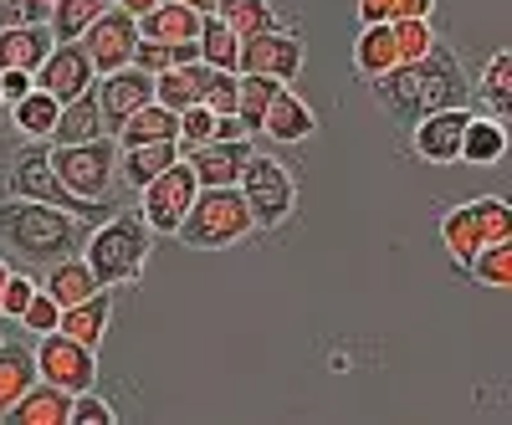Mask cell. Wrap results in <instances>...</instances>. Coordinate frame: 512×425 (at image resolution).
Segmentation results:
<instances>
[{"mask_svg":"<svg viewBox=\"0 0 512 425\" xmlns=\"http://www.w3.org/2000/svg\"><path fill=\"white\" fill-rule=\"evenodd\" d=\"M180 6H190V11H200V16H210V11H216V0H180Z\"/></svg>","mask_w":512,"mask_h":425,"instance_id":"obj_48","label":"cell"},{"mask_svg":"<svg viewBox=\"0 0 512 425\" xmlns=\"http://www.w3.org/2000/svg\"><path fill=\"white\" fill-rule=\"evenodd\" d=\"M113 6H118V11H128V16H144V11H154V6H159V0H113Z\"/></svg>","mask_w":512,"mask_h":425,"instance_id":"obj_47","label":"cell"},{"mask_svg":"<svg viewBox=\"0 0 512 425\" xmlns=\"http://www.w3.org/2000/svg\"><path fill=\"white\" fill-rule=\"evenodd\" d=\"M118 415H113V405L98 395V385L93 390H82V395H72V415H67V425H113Z\"/></svg>","mask_w":512,"mask_h":425,"instance_id":"obj_42","label":"cell"},{"mask_svg":"<svg viewBox=\"0 0 512 425\" xmlns=\"http://www.w3.org/2000/svg\"><path fill=\"white\" fill-rule=\"evenodd\" d=\"M72 415V395L47 385V379H36V385L6 410V425H67Z\"/></svg>","mask_w":512,"mask_h":425,"instance_id":"obj_18","label":"cell"},{"mask_svg":"<svg viewBox=\"0 0 512 425\" xmlns=\"http://www.w3.org/2000/svg\"><path fill=\"white\" fill-rule=\"evenodd\" d=\"M466 118H472V108H436L410 123V149L415 159L425 164H456L461 159V129Z\"/></svg>","mask_w":512,"mask_h":425,"instance_id":"obj_14","label":"cell"},{"mask_svg":"<svg viewBox=\"0 0 512 425\" xmlns=\"http://www.w3.org/2000/svg\"><path fill=\"white\" fill-rule=\"evenodd\" d=\"M52 31L47 26H11V31H0V72L6 67H26V72H36L41 67V57L52 52Z\"/></svg>","mask_w":512,"mask_h":425,"instance_id":"obj_24","label":"cell"},{"mask_svg":"<svg viewBox=\"0 0 512 425\" xmlns=\"http://www.w3.org/2000/svg\"><path fill=\"white\" fill-rule=\"evenodd\" d=\"M57 118H62V103L52 93H41V88H31L26 98L11 103V123H16V134H26V139H52Z\"/></svg>","mask_w":512,"mask_h":425,"instance_id":"obj_31","label":"cell"},{"mask_svg":"<svg viewBox=\"0 0 512 425\" xmlns=\"http://www.w3.org/2000/svg\"><path fill=\"white\" fill-rule=\"evenodd\" d=\"M277 88H287V82L262 77V72H236V118H241V129H246L251 139L262 134V113H267V103L277 98Z\"/></svg>","mask_w":512,"mask_h":425,"instance_id":"obj_26","label":"cell"},{"mask_svg":"<svg viewBox=\"0 0 512 425\" xmlns=\"http://www.w3.org/2000/svg\"><path fill=\"white\" fill-rule=\"evenodd\" d=\"M36 287H41V282H36L31 272H11V277H6V292H0V318H21V308L31 303Z\"/></svg>","mask_w":512,"mask_h":425,"instance_id":"obj_45","label":"cell"},{"mask_svg":"<svg viewBox=\"0 0 512 425\" xmlns=\"http://www.w3.org/2000/svg\"><path fill=\"white\" fill-rule=\"evenodd\" d=\"M236 72H262V77H277V82H292L303 72V41L292 31H262V36H246L241 41V57H236Z\"/></svg>","mask_w":512,"mask_h":425,"instance_id":"obj_12","label":"cell"},{"mask_svg":"<svg viewBox=\"0 0 512 425\" xmlns=\"http://www.w3.org/2000/svg\"><path fill=\"white\" fill-rule=\"evenodd\" d=\"M108 323H113V292H108V287H98L93 297H82V303L62 308L57 333H67V338H77V344L98 349V344H103V333H108Z\"/></svg>","mask_w":512,"mask_h":425,"instance_id":"obj_17","label":"cell"},{"mask_svg":"<svg viewBox=\"0 0 512 425\" xmlns=\"http://www.w3.org/2000/svg\"><path fill=\"white\" fill-rule=\"evenodd\" d=\"M195 52H200V62L205 67H221V72H236V57H241V36L210 11V16H200V36H195Z\"/></svg>","mask_w":512,"mask_h":425,"instance_id":"obj_30","label":"cell"},{"mask_svg":"<svg viewBox=\"0 0 512 425\" xmlns=\"http://www.w3.org/2000/svg\"><path fill=\"white\" fill-rule=\"evenodd\" d=\"M461 277H472V282H482V287H512V241H487L482 251L466 267H456Z\"/></svg>","mask_w":512,"mask_h":425,"instance_id":"obj_36","label":"cell"},{"mask_svg":"<svg viewBox=\"0 0 512 425\" xmlns=\"http://www.w3.org/2000/svg\"><path fill=\"white\" fill-rule=\"evenodd\" d=\"M31 77H36V88L52 93L57 103H72L82 93H93V82H98L88 52H82V41H52V52L41 57V67Z\"/></svg>","mask_w":512,"mask_h":425,"instance_id":"obj_11","label":"cell"},{"mask_svg":"<svg viewBox=\"0 0 512 425\" xmlns=\"http://www.w3.org/2000/svg\"><path fill=\"white\" fill-rule=\"evenodd\" d=\"M41 292H52L62 308H72V303H82V297L98 292V277H93V267L72 251V257H57V262L41 267Z\"/></svg>","mask_w":512,"mask_h":425,"instance_id":"obj_20","label":"cell"},{"mask_svg":"<svg viewBox=\"0 0 512 425\" xmlns=\"http://www.w3.org/2000/svg\"><path fill=\"white\" fill-rule=\"evenodd\" d=\"M251 231H256L251 210H246L236 185H200L175 236L190 251H226V246H241Z\"/></svg>","mask_w":512,"mask_h":425,"instance_id":"obj_4","label":"cell"},{"mask_svg":"<svg viewBox=\"0 0 512 425\" xmlns=\"http://www.w3.org/2000/svg\"><path fill=\"white\" fill-rule=\"evenodd\" d=\"M507 154V123L502 118H466V129H461V159L466 164H502Z\"/></svg>","mask_w":512,"mask_h":425,"instance_id":"obj_25","label":"cell"},{"mask_svg":"<svg viewBox=\"0 0 512 425\" xmlns=\"http://www.w3.org/2000/svg\"><path fill=\"white\" fill-rule=\"evenodd\" d=\"M36 385V354L31 344H6L0 338V420H6V410Z\"/></svg>","mask_w":512,"mask_h":425,"instance_id":"obj_23","label":"cell"},{"mask_svg":"<svg viewBox=\"0 0 512 425\" xmlns=\"http://www.w3.org/2000/svg\"><path fill=\"white\" fill-rule=\"evenodd\" d=\"M369 98L379 103V113H390L400 129H410L415 118L436 113V108H466L472 103V77H466L461 57L436 41L425 57L400 62L384 77H369Z\"/></svg>","mask_w":512,"mask_h":425,"instance_id":"obj_1","label":"cell"},{"mask_svg":"<svg viewBox=\"0 0 512 425\" xmlns=\"http://www.w3.org/2000/svg\"><path fill=\"white\" fill-rule=\"evenodd\" d=\"M216 16L246 41V36H262V31H277L282 16L272 11V0H216Z\"/></svg>","mask_w":512,"mask_h":425,"instance_id":"obj_34","label":"cell"},{"mask_svg":"<svg viewBox=\"0 0 512 425\" xmlns=\"http://www.w3.org/2000/svg\"><path fill=\"white\" fill-rule=\"evenodd\" d=\"M77 41H82V52H88V62H93L98 77L103 72H118V67H128V57H134V47H139V16L108 6Z\"/></svg>","mask_w":512,"mask_h":425,"instance_id":"obj_10","label":"cell"},{"mask_svg":"<svg viewBox=\"0 0 512 425\" xmlns=\"http://www.w3.org/2000/svg\"><path fill=\"white\" fill-rule=\"evenodd\" d=\"M6 277H11V262H6V257H0V292H6Z\"/></svg>","mask_w":512,"mask_h":425,"instance_id":"obj_49","label":"cell"},{"mask_svg":"<svg viewBox=\"0 0 512 425\" xmlns=\"http://www.w3.org/2000/svg\"><path fill=\"white\" fill-rule=\"evenodd\" d=\"M246 159H251V139H205L185 149V164L195 169L200 185H236Z\"/></svg>","mask_w":512,"mask_h":425,"instance_id":"obj_15","label":"cell"},{"mask_svg":"<svg viewBox=\"0 0 512 425\" xmlns=\"http://www.w3.org/2000/svg\"><path fill=\"white\" fill-rule=\"evenodd\" d=\"M441 246L451 251L456 267H466V262H472L477 251L487 246V241H482V226H477V216H472V200H466V205H451L446 216H441Z\"/></svg>","mask_w":512,"mask_h":425,"instance_id":"obj_28","label":"cell"},{"mask_svg":"<svg viewBox=\"0 0 512 425\" xmlns=\"http://www.w3.org/2000/svg\"><path fill=\"white\" fill-rule=\"evenodd\" d=\"M390 67H400V57H395V36H390V21H374V26H364V31H359V41H354V72L369 82V77H384Z\"/></svg>","mask_w":512,"mask_h":425,"instance_id":"obj_27","label":"cell"},{"mask_svg":"<svg viewBox=\"0 0 512 425\" xmlns=\"http://www.w3.org/2000/svg\"><path fill=\"white\" fill-rule=\"evenodd\" d=\"M139 36L164 41V47H180V41H195V36H200V11L180 6V0H159L154 11H144V16H139Z\"/></svg>","mask_w":512,"mask_h":425,"instance_id":"obj_21","label":"cell"},{"mask_svg":"<svg viewBox=\"0 0 512 425\" xmlns=\"http://www.w3.org/2000/svg\"><path fill=\"white\" fill-rule=\"evenodd\" d=\"M180 159V144L175 139H159V144H128V149H118V185H128V190H144L159 169H169Z\"/></svg>","mask_w":512,"mask_h":425,"instance_id":"obj_19","label":"cell"},{"mask_svg":"<svg viewBox=\"0 0 512 425\" xmlns=\"http://www.w3.org/2000/svg\"><path fill=\"white\" fill-rule=\"evenodd\" d=\"M6 185H11V195H21V200H41V205L72 210L77 221H103V210H108V205H93V200H77V195L57 180V169H52V139H31V144L11 159Z\"/></svg>","mask_w":512,"mask_h":425,"instance_id":"obj_5","label":"cell"},{"mask_svg":"<svg viewBox=\"0 0 512 425\" xmlns=\"http://www.w3.org/2000/svg\"><path fill=\"white\" fill-rule=\"evenodd\" d=\"M364 26L374 21H405V16H436V0H354Z\"/></svg>","mask_w":512,"mask_h":425,"instance_id":"obj_38","label":"cell"},{"mask_svg":"<svg viewBox=\"0 0 512 425\" xmlns=\"http://www.w3.org/2000/svg\"><path fill=\"white\" fill-rule=\"evenodd\" d=\"M118 149L128 144H159V139H180V113H169L164 103H144L139 113H128L118 123Z\"/></svg>","mask_w":512,"mask_h":425,"instance_id":"obj_22","label":"cell"},{"mask_svg":"<svg viewBox=\"0 0 512 425\" xmlns=\"http://www.w3.org/2000/svg\"><path fill=\"white\" fill-rule=\"evenodd\" d=\"M390 36H395V57L400 62H415V57H425L436 47V26H431V16H405V21H390Z\"/></svg>","mask_w":512,"mask_h":425,"instance_id":"obj_37","label":"cell"},{"mask_svg":"<svg viewBox=\"0 0 512 425\" xmlns=\"http://www.w3.org/2000/svg\"><path fill=\"white\" fill-rule=\"evenodd\" d=\"M103 113H98V98L93 93H82L72 103H62V118H57V129H52V144H88V139H103Z\"/></svg>","mask_w":512,"mask_h":425,"instance_id":"obj_29","label":"cell"},{"mask_svg":"<svg viewBox=\"0 0 512 425\" xmlns=\"http://www.w3.org/2000/svg\"><path fill=\"white\" fill-rule=\"evenodd\" d=\"M472 216L482 226V241H512V205L502 195H477Z\"/></svg>","mask_w":512,"mask_h":425,"instance_id":"obj_39","label":"cell"},{"mask_svg":"<svg viewBox=\"0 0 512 425\" xmlns=\"http://www.w3.org/2000/svg\"><path fill=\"white\" fill-rule=\"evenodd\" d=\"M262 134H267L272 144H303V139L318 134V113L297 98L292 88H277V98H272L267 113H262Z\"/></svg>","mask_w":512,"mask_h":425,"instance_id":"obj_16","label":"cell"},{"mask_svg":"<svg viewBox=\"0 0 512 425\" xmlns=\"http://www.w3.org/2000/svg\"><path fill=\"white\" fill-rule=\"evenodd\" d=\"M52 6L47 0H0V31L11 26H47Z\"/></svg>","mask_w":512,"mask_h":425,"instance_id":"obj_43","label":"cell"},{"mask_svg":"<svg viewBox=\"0 0 512 425\" xmlns=\"http://www.w3.org/2000/svg\"><path fill=\"white\" fill-rule=\"evenodd\" d=\"M0 108H6V93H0Z\"/></svg>","mask_w":512,"mask_h":425,"instance_id":"obj_50","label":"cell"},{"mask_svg":"<svg viewBox=\"0 0 512 425\" xmlns=\"http://www.w3.org/2000/svg\"><path fill=\"white\" fill-rule=\"evenodd\" d=\"M472 98H482V108H487L492 118H507V113H512V52H507V47L487 57L482 82H477Z\"/></svg>","mask_w":512,"mask_h":425,"instance_id":"obj_32","label":"cell"},{"mask_svg":"<svg viewBox=\"0 0 512 425\" xmlns=\"http://www.w3.org/2000/svg\"><path fill=\"white\" fill-rule=\"evenodd\" d=\"M36 88V77L26 72V67H6V72H0V93H6V108L16 103V98H26Z\"/></svg>","mask_w":512,"mask_h":425,"instance_id":"obj_46","label":"cell"},{"mask_svg":"<svg viewBox=\"0 0 512 425\" xmlns=\"http://www.w3.org/2000/svg\"><path fill=\"white\" fill-rule=\"evenodd\" d=\"M200 103H205L210 113H236V72L205 67V72H200Z\"/></svg>","mask_w":512,"mask_h":425,"instance_id":"obj_40","label":"cell"},{"mask_svg":"<svg viewBox=\"0 0 512 425\" xmlns=\"http://www.w3.org/2000/svg\"><path fill=\"white\" fill-rule=\"evenodd\" d=\"M210 129H216V113H210L205 103H190V108L180 113V139H175V144H180V154H185V149H195V144H205V139H210Z\"/></svg>","mask_w":512,"mask_h":425,"instance_id":"obj_44","label":"cell"},{"mask_svg":"<svg viewBox=\"0 0 512 425\" xmlns=\"http://www.w3.org/2000/svg\"><path fill=\"white\" fill-rule=\"evenodd\" d=\"M82 236H88V221H77L72 210L41 205V200H0V241H6L21 262L47 267L57 257H72L82 251Z\"/></svg>","mask_w":512,"mask_h":425,"instance_id":"obj_2","label":"cell"},{"mask_svg":"<svg viewBox=\"0 0 512 425\" xmlns=\"http://www.w3.org/2000/svg\"><path fill=\"white\" fill-rule=\"evenodd\" d=\"M154 257V231L144 226L139 210H118V216H108L98 231L82 236V262L93 267L98 287H128L139 282L144 267Z\"/></svg>","mask_w":512,"mask_h":425,"instance_id":"obj_3","label":"cell"},{"mask_svg":"<svg viewBox=\"0 0 512 425\" xmlns=\"http://www.w3.org/2000/svg\"><path fill=\"white\" fill-rule=\"evenodd\" d=\"M93 98H98V113H103V129L118 134V123L128 113H139L144 103H154V77L139 72V67H118V72H103L93 82Z\"/></svg>","mask_w":512,"mask_h":425,"instance_id":"obj_13","label":"cell"},{"mask_svg":"<svg viewBox=\"0 0 512 425\" xmlns=\"http://www.w3.org/2000/svg\"><path fill=\"white\" fill-rule=\"evenodd\" d=\"M31 354H36V379H47V385H57L67 395H82L98 385V349L77 344V338H67L57 328L41 333Z\"/></svg>","mask_w":512,"mask_h":425,"instance_id":"obj_9","label":"cell"},{"mask_svg":"<svg viewBox=\"0 0 512 425\" xmlns=\"http://www.w3.org/2000/svg\"><path fill=\"white\" fill-rule=\"evenodd\" d=\"M200 72L205 62H185V67H169L154 77V103H164L169 113H185L190 103H200Z\"/></svg>","mask_w":512,"mask_h":425,"instance_id":"obj_33","label":"cell"},{"mask_svg":"<svg viewBox=\"0 0 512 425\" xmlns=\"http://www.w3.org/2000/svg\"><path fill=\"white\" fill-rule=\"evenodd\" d=\"M195 190H200V180H195V169H190L185 154H180L175 164L159 169V175L139 190V216H144V226H149L154 236H175L180 221H185V210H190V200H195Z\"/></svg>","mask_w":512,"mask_h":425,"instance_id":"obj_8","label":"cell"},{"mask_svg":"<svg viewBox=\"0 0 512 425\" xmlns=\"http://www.w3.org/2000/svg\"><path fill=\"white\" fill-rule=\"evenodd\" d=\"M47 6H52V0H47Z\"/></svg>","mask_w":512,"mask_h":425,"instance_id":"obj_51","label":"cell"},{"mask_svg":"<svg viewBox=\"0 0 512 425\" xmlns=\"http://www.w3.org/2000/svg\"><path fill=\"white\" fill-rule=\"evenodd\" d=\"M16 323H21L26 333H36V338H41V333H52V328L62 323V303H57L52 292H41V287H36V292H31V303L21 308V318H16Z\"/></svg>","mask_w":512,"mask_h":425,"instance_id":"obj_41","label":"cell"},{"mask_svg":"<svg viewBox=\"0 0 512 425\" xmlns=\"http://www.w3.org/2000/svg\"><path fill=\"white\" fill-rule=\"evenodd\" d=\"M52 169L77 200L108 205L113 185H118V139L103 134V139H88V144H52Z\"/></svg>","mask_w":512,"mask_h":425,"instance_id":"obj_6","label":"cell"},{"mask_svg":"<svg viewBox=\"0 0 512 425\" xmlns=\"http://www.w3.org/2000/svg\"><path fill=\"white\" fill-rule=\"evenodd\" d=\"M246 210H251V226L256 231H277L282 221H292V210H297V180H292V169L272 154H256L246 159L241 169V180H236Z\"/></svg>","mask_w":512,"mask_h":425,"instance_id":"obj_7","label":"cell"},{"mask_svg":"<svg viewBox=\"0 0 512 425\" xmlns=\"http://www.w3.org/2000/svg\"><path fill=\"white\" fill-rule=\"evenodd\" d=\"M113 6V0H52V16H47V31L57 41H77L82 31H88L103 11Z\"/></svg>","mask_w":512,"mask_h":425,"instance_id":"obj_35","label":"cell"}]
</instances>
